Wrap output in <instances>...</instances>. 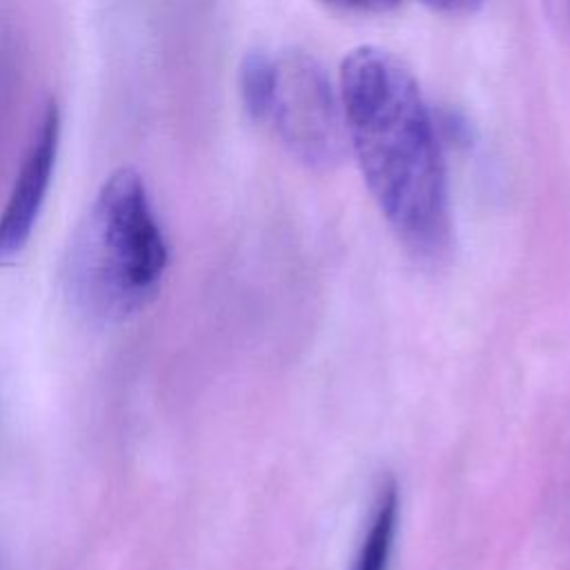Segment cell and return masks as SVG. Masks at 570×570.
<instances>
[{
    "label": "cell",
    "mask_w": 570,
    "mask_h": 570,
    "mask_svg": "<svg viewBox=\"0 0 570 570\" xmlns=\"http://www.w3.org/2000/svg\"><path fill=\"white\" fill-rule=\"evenodd\" d=\"M347 145L399 243L423 263L452 245V212L439 129L401 58L376 45L352 49L338 71Z\"/></svg>",
    "instance_id": "1"
},
{
    "label": "cell",
    "mask_w": 570,
    "mask_h": 570,
    "mask_svg": "<svg viewBox=\"0 0 570 570\" xmlns=\"http://www.w3.org/2000/svg\"><path fill=\"white\" fill-rule=\"evenodd\" d=\"M165 267L167 243L147 187L136 169L120 167L102 183L73 236V298L94 318L122 321L154 298Z\"/></svg>",
    "instance_id": "2"
},
{
    "label": "cell",
    "mask_w": 570,
    "mask_h": 570,
    "mask_svg": "<svg viewBox=\"0 0 570 570\" xmlns=\"http://www.w3.org/2000/svg\"><path fill=\"white\" fill-rule=\"evenodd\" d=\"M263 125L309 169L336 167L350 147L341 96L325 69L301 51L274 58V87Z\"/></svg>",
    "instance_id": "3"
},
{
    "label": "cell",
    "mask_w": 570,
    "mask_h": 570,
    "mask_svg": "<svg viewBox=\"0 0 570 570\" xmlns=\"http://www.w3.org/2000/svg\"><path fill=\"white\" fill-rule=\"evenodd\" d=\"M60 145V109L49 100L31 131L24 158L0 214V265L11 263L29 243L47 198Z\"/></svg>",
    "instance_id": "4"
},
{
    "label": "cell",
    "mask_w": 570,
    "mask_h": 570,
    "mask_svg": "<svg viewBox=\"0 0 570 570\" xmlns=\"http://www.w3.org/2000/svg\"><path fill=\"white\" fill-rule=\"evenodd\" d=\"M399 488L394 481L381 483L367 523L363 528L358 548L354 552L352 570H390L394 541L399 532Z\"/></svg>",
    "instance_id": "5"
},
{
    "label": "cell",
    "mask_w": 570,
    "mask_h": 570,
    "mask_svg": "<svg viewBox=\"0 0 570 570\" xmlns=\"http://www.w3.org/2000/svg\"><path fill=\"white\" fill-rule=\"evenodd\" d=\"M238 87L245 111L254 122L263 125L274 87V58L263 51L247 53L240 65Z\"/></svg>",
    "instance_id": "6"
},
{
    "label": "cell",
    "mask_w": 570,
    "mask_h": 570,
    "mask_svg": "<svg viewBox=\"0 0 570 570\" xmlns=\"http://www.w3.org/2000/svg\"><path fill=\"white\" fill-rule=\"evenodd\" d=\"M323 2L350 13H385L399 4V0H323Z\"/></svg>",
    "instance_id": "7"
},
{
    "label": "cell",
    "mask_w": 570,
    "mask_h": 570,
    "mask_svg": "<svg viewBox=\"0 0 570 570\" xmlns=\"http://www.w3.org/2000/svg\"><path fill=\"white\" fill-rule=\"evenodd\" d=\"M419 2L445 16H470L483 4V0H419Z\"/></svg>",
    "instance_id": "8"
},
{
    "label": "cell",
    "mask_w": 570,
    "mask_h": 570,
    "mask_svg": "<svg viewBox=\"0 0 570 570\" xmlns=\"http://www.w3.org/2000/svg\"><path fill=\"white\" fill-rule=\"evenodd\" d=\"M568 16H570V0H568ZM570 20V18H568Z\"/></svg>",
    "instance_id": "9"
}]
</instances>
